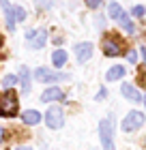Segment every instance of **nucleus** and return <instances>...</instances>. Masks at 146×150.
<instances>
[{"mask_svg": "<svg viewBox=\"0 0 146 150\" xmlns=\"http://www.w3.org/2000/svg\"><path fill=\"white\" fill-rule=\"evenodd\" d=\"M99 137H101L103 150H114V116L112 114L99 122Z\"/></svg>", "mask_w": 146, "mask_h": 150, "instance_id": "f257e3e1", "label": "nucleus"}, {"mask_svg": "<svg viewBox=\"0 0 146 150\" xmlns=\"http://www.w3.org/2000/svg\"><path fill=\"white\" fill-rule=\"evenodd\" d=\"M19 105H17V94L13 90H4L0 94V116L2 118H13L17 114Z\"/></svg>", "mask_w": 146, "mask_h": 150, "instance_id": "f03ea898", "label": "nucleus"}, {"mask_svg": "<svg viewBox=\"0 0 146 150\" xmlns=\"http://www.w3.org/2000/svg\"><path fill=\"white\" fill-rule=\"evenodd\" d=\"M34 79L37 81H43V84H56V81H67L69 75L67 73H56L47 67H39L34 69Z\"/></svg>", "mask_w": 146, "mask_h": 150, "instance_id": "7ed1b4c3", "label": "nucleus"}, {"mask_svg": "<svg viewBox=\"0 0 146 150\" xmlns=\"http://www.w3.org/2000/svg\"><path fill=\"white\" fill-rule=\"evenodd\" d=\"M144 120H146V116L142 114V112H137V110H131L127 116L122 118V131H127V133H133V131H137L142 125H144Z\"/></svg>", "mask_w": 146, "mask_h": 150, "instance_id": "20e7f679", "label": "nucleus"}, {"mask_svg": "<svg viewBox=\"0 0 146 150\" xmlns=\"http://www.w3.org/2000/svg\"><path fill=\"white\" fill-rule=\"evenodd\" d=\"M45 122H47L50 129H62L65 127V112H62V107L52 105L45 114Z\"/></svg>", "mask_w": 146, "mask_h": 150, "instance_id": "39448f33", "label": "nucleus"}, {"mask_svg": "<svg viewBox=\"0 0 146 150\" xmlns=\"http://www.w3.org/2000/svg\"><path fill=\"white\" fill-rule=\"evenodd\" d=\"M26 39H28V45L32 50H41L47 43V30L45 28H37V30H28L26 32Z\"/></svg>", "mask_w": 146, "mask_h": 150, "instance_id": "423d86ee", "label": "nucleus"}, {"mask_svg": "<svg viewBox=\"0 0 146 150\" xmlns=\"http://www.w3.org/2000/svg\"><path fill=\"white\" fill-rule=\"evenodd\" d=\"M103 54H105L108 58L120 56V54H122V45H120V41H118L116 37L105 39V41H103Z\"/></svg>", "mask_w": 146, "mask_h": 150, "instance_id": "0eeeda50", "label": "nucleus"}, {"mask_svg": "<svg viewBox=\"0 0 146 150\" xmlns=\"http://www.w3.org/2000/svg\"><path fill=\"white\" fill-rule=\"evenodd\" d=\"M73 54L78 56V62H86V60H90V56H93V43H75Z\"/></svg>", "mask_w": 146, "mask_h": 150, "instance_id": "6e6552de", "label": "nucleus"}, {"mask_svg": "<svg viewBox=\"0 0 146 150\" xmlns=\"http://www.w3.org/2000/svg\"><path fill=\"white\" fill-rule=\"evenodd\" d=\"M0 6H2V13L6 17V28L13 32V30H15V13H13V4L9 2V0H0Z\"/></svg>", "mask_w": 146, "mask_h": 150, "instance_id": "1a4fd4ad", "label": "nucleus"}, {"mask_svg": "<svg viewBox=\"0 0 146 150\" xmlns=\"http://www.w3.org/2000/svg\"><path fill=\"white\" fill-rule=\"evenodd\" d=\"M120 92H122V97L127 101H131V103H140V101H142V92H137L135 86H131V84H122Z\"/></svg>", "mask_w": 146, "mask_h": 150, "instance_id": "9d476101", "label": "nucleus"}, {"mask_svg": "<svg viewBox=\"0 0 146 150\" xmlns=\"http://www.w3.org/2000/svg\"><path fill=\"white\" fill-rule=\"evenodd\" d=\"M62 99H65V92H62L58 86L47 88V90L41 94V101H43V103H52V101H62Z\"/></svg>", "mask_w": 146, "mask_h": 150, "instance_id": "9b49d317", "label": "nucleus"}, {"mask_svg": "<svg viewBox=\"0 0 146 150\" xmlns=\"http://www.w3.org/2000/svg\"><path fill=\"white\" fill-rule=\"evenodd\" d=\"M17 81L22 84V94H30V69H28V67H24V64H22Z\"/></svg>", "mask_w": 146, "mask_h": 150, "instance_id": "f8f14e48", "label": "nucleus"}, {"mask_svg": "<svg viewBox=\"0 0 146 150\" xmlns=\"http://www.w3.org/2000/svg\"><path fill=\"white\" fill-rule=\"evenodd\" d=\"M22 122L28 125V127L39 125V122H41V114L37 110H26V112H22Z\"/></svg>", "mask_w": 146, "mask_h": 150, "instance_id": "ddd939ff", "label": "nucleus"}, {"mask_svg": "<svg viewBox=\"0 0 146 150\" xmlns=\"http://www.w3.org/2000/svg\"><path fill=\"white\" fill-rule=\"evenodd\" d=\"M125 75V67H120V64H114L112 69H108V73H105V79L108 81H118Z\"/></svg>", "mask_w": 146, "mask_h": 150, "instance_id": "4468645a", "label": "nucleus"}, {"mask_svg": "<svg viewBox=\"0 0 146 150\" xmlns=\"http://www.w3.org/2000/svg\"><path fill=\"white\" fill-rule=\"evenodd\" d=\"M118 22H120V28L127 32V35H133V32H135V26H133V22L127 17V13H122V15L118 17Z\"/></svg>", "mask_w": 146, "mask_h": 150, "instance_id": "2eb2a0df", "label": "nucleus"}, {"mask_svg": "<svg viewBox=\"0 0 146 150\" xmlns=\"http://www.w3.org/2000/svg\"><path fill=\"white\" fill-rule=\"evenodd\" d=\"M52 62H54V67H62V64L67 62V52L54 50V54H52Z\"/></svg>", "mask_w": 146, "mask_h": 150, "instance_id": "dca6fc26", "label": "nucleus"}, {"mask_svg": "<svg viewBox=\"0 0 146 150\" xmlns=\"http://www.w3.org/2000/svg\"><path fill=\"white\" fill-rule=\"evenodd\" d=\"M122 13H125V11H122V6L118 4V2H110V4H108V15L112 17V19H118Z\"/></svg>", "mask_w": 146, "mask_h": 150, "instance_id": "f3484780", "label": "nucleus"}, {"mask_svg": "<svg viewBox=\"0 0 146 150\" xmlns=\"http://www.w3.org/2000/svg\"><path fill=\"white\" fill-rule=\"evenodd\" d=\"M15 84H17V75H4L2 81H0V86H2V88H11Z\"/></svg>", "mask_w": 146, "mask_h": 150, "instance_id": "a211bd4d", "label": "nucleus"}, {"mask_svg": "<svg viewBox=\"0 0 146 150\" xmlns=\"http://www.w3.org/2000/svg\"><path fill=\"white\" fill-rule=\"evenodd\" d=\"M13 13H15V22H17V19H19V22L26 19V11L22 9V6H13Z\"/></svg>", "mask_w": 146, "mask_h": 150, "instance_id": "6ab92c4d", "label": "nucleus"}, {"mask_svg": "<svg viewBox=\"0 0 146 150\" xmlns=\"http://www.w3.org/2000/svg\"><path fill=\"white\" fill-rule=\"evenodd\" d=\"M34 2H37L41 9H52L54 6V0H34Z\"/></svg>", "mask_w": 146, "mask_h": 150, "instance_id": "aec40b11", "label": "nucleus"}, {"mask_svg": "<svg viewBox=\"0 0 146 150\" xmlns=\"http://www.w3.org/2000/svg\"><path fill=\"white\" fill-rule=\"evenodd\" d=\"M144 13H146V6H142V4L133 6V15L135 17H144Z\"/></svg>", "mask_w": 146, "mask_h": 150, "instance_id": "412c9836", "label": "nucleus"}, {"mask_svg": "<svg viewBox=\"0 0 146 150\" xmlns=\"http://www.w3.org/2000/svg\"><path fill=\"white\" fill-rule=\"evenodd\" d=\"M127 60H129L131 64H135V62H137V54H135L133 50H131V52H127Z\"/></svg>", "mask_w": 146, "mask_h": 150, "instance_id": "4be33fe9", "label": "nucleus"}, {"mask_svg": "<svg viewBox=\"0 0 146 150\" xmlns=\"http://www.w3.org/2000/svg\"><path fill=\"white\" fill-rule=\"evenodd\" d=\"M103 0H86V4L90 6V9H97V6H101Z\"/></svg>", "mask_w": 146, "mask_h": 150, "instance_id": "5701e85b", "label": "nucleus"}, {"mask_svg": "<svg viewBox=\"0 0 146 150\" xmlns=\"http://www.w3.org/2000/svg\"><path fill=\"white\" fill-rule=\"evenodd\" d=\"M105 94H108V90H105V88H101V90H99V94H97V101L105 99Z\"/></svg>", "mask_w": 146, "mask_h": 150, "instance_id": "b1692460", "label": "nucleus"}, {"mask_svg": "<svg viewBox=\"0 0 146 150\" xmlns=\"http://www.w3.org/2000/svg\"><path fill=\"white\" fill-rule=\"evenodd\" d=\"M4 142V127H0V144Z\"/></svg>", "mask_w": 146, "mask_h": 150, "instance_id": "393cba45", "label": "nucleus"}, {"mask_svg": "<svg viewBox=\"0 0 146 150\" xmlns=\"http://www.w3.org/2000/svg\"><path fill=\"white\" fill-rule=\"evenodd\" d=\"M15 150H32V148H30V146H17Z\"/></svg>", "mask_w": 146, "mask_h": 150, "instance_id": "a878e982", "label": "nucleus"}, {"mask_svg": "<svg viewBox=\"0 0 146 150\" xmlns=\"http://www.w3.org/2000/svg\"><path fill=\"white\" fill-rule=\"evenodd\" d=\"M142 101H144V105H146V94H142Z\"/></svg>", "mask_w": 146, "mask_h": 150, "instance_id": "bb28decb", "label": "nucleus"}, {"mask_svg": "<svg viewBox=\"0 0 146 150\" xmlns=\"http://www.w3.org/2000/svg\"><path fill=\"white\" fill-rule=\"evenodd\" d=\"M0 45H2V41H0Z\"/></svg>", "mask_w": 146, "mask_h": 150, "instance_id": "cd10ccee", "label": "nucleus"}, {"mask_svg": "<svg viewBox=\"0 0 146 150\" xmlns=\"http://www.w3.org/2000/svg\"><path fill=\"white\" fill-rule=\"evenodd\" d=\"M144 144H146V142H144Z\"/></svg>", "mask_w": 146, "mask_h": 150, "instance_id": "c85d7f7f", "label": "nucleus"}]
</instances>
